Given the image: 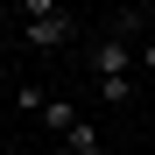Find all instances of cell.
<instances>
[{
	"mask_svg": "<svg viewBox=\"0 0 155 155\" xmlns=\"http://www.w3.org/2000/svg\"><path fill=\"white\" fill-rule=\"evenodd\" d=\"M85 64H92V78H99V85H120V78H134V42H120V35H99Z\"/></svg>",
	"mask_w": 155,
	"mask_h": 155,
	"instance_id": "obj_2",
	"label": "cell"
},
{
	"mask_svg": "<svg viewBox=\"0 0 155 155\" xmlns=\"http://www.w3.org/2000/svg\"><path fill=\"white\" fill-rule=\"evenodd\" d=\"M134 71H148V78H155V35H141V49H134Z\"/></svg>",
	"mask_w": 155,
	"mask_h": 155,
	"instance_id": "obj_6",
	"label": "cell"
},
{
	"mask_svg": "<svg viewBox=\"0 0 155 155\" xmlns=\"http://www.w3.org/2000/svg\"><path fill=\"white\" fill-rule=\"evenodd\" d=\"M99 99H106V106H127V99H134V78H120V85H99Z\"/></svg>",
	"mask_w": 155,
	"mask_h": 155,
	"instance_id": "obj_5",
	"label": "cell"
},
{
	"mask_svg": "<svg viewBox=\"0 0 155 155\" xmlns=\"http://www.w3.org/2000/svg\"><path fill=\"white\" fill-rule=\"evenodd\" d=\"M64 155H113V148L99 141V127H92V120H78L71 134H64Z\"/></svg>",
	"mask_w": 155,
	"mask_h": 155,
	"instance_id": "obj_3",
	"label": "cell"
},
{
	"mask_svg": "<svg viewBox=\"0 0 155 155\" xmlns=\"http://www.w3.org/2000/svg\"><path fill=\"white\" fill-rule=\"evenodd\" d=\"M78 35V14L64 0H21V42L28 49H64Z\"/></svg>",
	"mask_w": 155,
	"mask_h": 155,
	"instance_id": "obj_1",
	"label": "cell"
},
{
	"mask_svg": "<svg viewBox=\"0 0 155 155\" xmlns=\"http://www.w3.org/2000/svg\"><path fill=\"white\" fill-rule=\"evenodd\" d=\"M42 127H49V134H71V127H78V106H71V99H42Z\"/></svg>",
	"mask_w": 155,
	"mask_h": 155,
	"instance_id": "obj_4",
	"label": "cell"
}]
</instances>
